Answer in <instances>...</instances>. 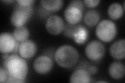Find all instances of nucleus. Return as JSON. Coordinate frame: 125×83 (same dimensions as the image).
Returning <instances> with one entry per match:
<instances>
[{"label": "nucleus", "mask_w": 125, "mask_h": 83, "mask_svg": "<svg viewBox=\"0 0 125 83\" xmlns=\"http://www.w3.org/2000/svg\"><path fill=\"white\" fill-rule=\"evenodd\" d=\"M13 35L17 41L22 42L28 39L29 32L26 27L22 26L16 28L13 31Z\"/></svg>", "instance_id": "obj_18"}, {"label": "nucleus", "mask_w": 125, "mask_h": 83, "mask_svg": "<svg viewBox=\"0 0 125 83\" xmlns=\"http://www.w3.org/2000/svg\"><path fill=\"white\" fill-rule=\"evenodd\" d=\"M18 41L13 35L10 33L4 32L0 35V51L2 54L13 53L16 47Z\"/></svg>", "instance_id": "obj_8"}, {"label": "nucleus", "mask_w": 125, "mask_h": 83, "mask_svg": "<svg viewBox=\"0 0 125 83\" xmlns=\"http://www.w3.org/2000/svg\"><path fill=\"white\" fill-rule=\"evenodd\" d=\"M41 6L49 12H55L60 10L63 6L64 1L62 0H42Z\"/></svg>", "instance_id": "obj_16"}, {"label": "nucleus", "mask_w": 125, "mask_h": 83, "mask_svg": "<svg viewBox=\"0 0 125 83\" xmlns=\"http://www.w3.org/2000/svg\"><path fill=\"white\" fill-rule=\"evenodd\" d=\"M9 75V73L7 70L1 65L0 67V82L1 83H6Z\"/></svg>", "instance_id": "obj_20"}, {"label": "nucleus", "mask_w": 125, "mask_h": 83, "mask_svg": "<svg viewBox=\"0 0 125 83\" xmlns=\"http://www.w3.org/2000/svg\"><path fill=\"white\" fill-rule=\"evenodd\" d=\"M33 12V5L23 7L18 4L16 5L11 15V24L16 28L23 26L32 16Z\"/></svg>", "instance_id": "obj_4"}, {"label": "nucleus", "mask_w": 125, "mask_h": 83, "mask_svg": "<svg viewBox=\"0 0 125 83\" xmlns=\"http://www.w3.org/2000/svg\"><path fill=\"white\" fill-rule=\"evenodd\" d=\"M84 4L89 8L95 7L99 4L100 1L99 0H84Z\"/></svg>", "instance_id": "obj_22"}, {"label": "nucleus", "mask_w": 125, "mask_h": 83, "mask_svg": "<svg viewBox=\"0 0 125 83\" xmlns=\"http://www.w3.org/2000/svg\"><path fill=\"white\" fill-rule=\"evenodd\" d=\"M105 53V47L102 43L97 40L90 42L85 48L87 58L92 61H97L103 58Z\"/></svg>", "instance_id": "obj_5"}, {"label": "nucleus", "mask_w": 125, "mask_h": 83, "mask_svg": "<svg viewBox=\"0 0 125 83\" xmlns=\"http://www.w3.org/2000/svg\"><path fill=\"white\" fill-rule=\"evenodd\" d=\"M111 56L116 60H122L125 57V40L119 39L111 45L109 49Z\"/></svg>", "instance_id": "obj_11"}, {"label": "nucleus", "mask_w": 125, "mask_h": 83, "mask_svg": "<svg viewBox=\"0 0 125 83\" xmlns=\"http://www.w3.org/2000/svg\"><path fill=\"white\" fill-rule=\"evenodd\" d=\"M25 82V81H22V80H17V79H16L13 77H11V76L9 75V77L8 78V80L6 82V83H24Z\"/></svg>", "instance_id": "obj_25"}, {"label": "nucleus", "mask_w": 125, "mask_h": 83, "mask_svg": "<svg viewBox=\"0 0 125 83\" xmlns=\"http://www.w3.org/2000/svg\"><path fill=\"white\" fill-rule=\"evenodd\" d=\"M108 73L110 76L114 80L122 78L125 73V65L120 61L112 62L108 68Z\"/></svg>", "instance_id": "obj_13"}, {"label": "nucleus", "mask_w": 125, "mask_h": 83, "mask_svg": "<svg viewBox=\"0 0 125 83\" xmlns=\"http://www.w3.org/2000/svg\"><path fill=\"white\" fill-rule=\"evenodd\" d=\"M101 19L100 13L96 10L91 9L87 11L84 15L83 21L88 27H93L95 26Z\"/></svg>", "instance_id": "obj_15"}, {"label": "nucleus", "mask_w": 125, "mask_h": 83, "mask_svg": "<svg viewBox=\"0 0 125 83\" xmlns=\"http://www.w3.org/2000/svg\"><path fill=\"white\" fill-rule=\"evenodd\" d=\"M124 9L122 5L119 3H114L109 5L107 9L109 17L112 20L119 19L123 16Z\"/></svg>", "instance_id": "obj_17"}, {"label": "nucleus", "mask_w": 125, "mask_h": 83, "mask_svg": "<svg viewBox=\"0 0 125 83\" xmlns=\"http://www.w3.org/2000/svg\"><path fill=\"white\" fill-rule=\"evenodd\" d=\"M64 17L68 23L76 25L83 18V13L77 8L67 6L64 11Z\"/></svg>", "instance_id": "obj_10"}, {"label": "nucleus", "mask_w": 125, "mask_h": 83, "mask_svg": "<svg viewBox=\"0 0 125 83\" xmlns=\"http://www.w3.org/2000/svg\"><path fill=\"white\" fill-rule=\"evenodd\" d=\"M86 70L88 71L90 75H94L98 72V69L94 65L89 66Z\"/></svg>", "instance_id": "obj_24"}, {"label": "nucleus", "mask_w": 125, "mask_h": 83, "mask_svg": "<svg viewBox=\"0 0 125 83\" xmlns=\"http://www.w3.org/2000/svg\"><path fill=\"white\" fill-rule=\"evenodd\" d=\"M91 75L85 69H78L72 73L69 78L71 83H89L91 82Z\"/></svg>", "instance_id": "obj_12"}, {"label": "nucleus", "mask_w": 125, "mask_h": 83, "mask_svg": "<svg viewBox=\"0 0 125 83\" xmlns=\"http://www.w3.org/2000/svg\"><path fill=\"white\" fill-rule=\"evenodd\" d=\"M64 27L63 19L57 15L50 16L45 22L46 30L50 34L54 35L61 33L64 30Z\"/></svg>", "instance_id": "obj_6"}, {"label": "nucleus", "mask_w": 125, "mask_h": 83, "mask_svg": "<svg viewBox=\"0 0 125 83\" xmlns=\"http://www.w3.org/2000/svg\"><path fill=\"white\" fill-rule=\"evenodd\" d=\"M2 2L7 3H12L15 2V1H14V0H9V1H2Z\"/></svg>", "instance_id": "obj_26"}, {"label": "nucleus", "mask_w": 125, "mask_h": 83, "mask_svg": "<svg viewBox=\"0 0 125 83\" xmlns=\"http://www.w3.org/2000/svg\"><path fill=\"white\" fill-rule=\"evenodd\" d=\"M97 83H107V82H106V81H98V82H97Z\"/></svg>", "instance_id": "obj_27"}, {"label": "nucleus", "mask_w": 125, "mask_h": 83, "mask_svg": "<svg viewBox=\"0 0 125 83\" xmlns=\"http://www.w3.org/2000/svg\"><path fill=\"white\" fill-rule=\"evenodd\" d=\"M115 23L110 20H103L97 25L95 33L100 41L108 43L114 39L117 34Z\"/></svg>", "instance_id": "obj_3"}, {"label": "nucleus", "mask_w": 125, "mask_h": 83, "mask_svg": "<svg viewBox=\"0 0 125 83\" xmlns=\"http://www.w3.org/2000/svg\"><path fill=\"white\" fill-rule=\"evenodd\" d=\"M35 1L33 0H17L16 2L18 4L23 7H28L33 5Z\"/></svg>", "instance_id": "obj_23"}, {"label": "nucleus", "mask_w": 125, "mask_h": 83, "mask_svg": "<svg viewBox=\"0 0 125 83\" xmlns=\"http://www.w3.org/2000/svg\"><path fill=\"white\" fill-rule=\"evenodd\" d=\"M37 47L33 41L27 39L21 42L19 46L18 53L20 56L25 59H30L36 55Z\"/></svg>", "instance_id": "obj_9"}, {"label": "nucleus", "mask_w": 125, "mask_h": 83, "mask_svg": "<svg viewBox=\"0 0 125 83\" xmlns=\"http://www.w3.org/2000/svg\"><path fill=\"white\" fill-rule=\"evenodd\" d=\"M79 55L77 49L70 45H64L57 48L54 54L57 64L62 68L70 69L78 62Z\"/></svg>", "instance_id": "obj_1"}, {"label": "nucleus", "mask_w": 125, "mask_h": 83, "mask_svg": "<svg viewBox=\"0 0 125 83\" xmlns=\"http://www.w3.org/2000/svg\"><path fill=\"white\" fill-rule=\"evenodd\" d=\"M83 4V2L82 1H72L70 2L67 6L68 7H74L79 9L83 13L84 10V6Z\"/></svg>", "instance_id": "obj_21"}, {"label": "nucleus", "mask_w": 125, "mask_h": 83, "mask_svg": "<svg viewBox=\"0 0 125 83\" xmlns=\"http://www.w3.org/2000/svg\"><path fill=\"white\" fill-rule=\"evenodd\" d=\"M53 62L51 58L47 55L39 56L34 60L33 67L34 71L40 74H46L52 69Z\"/></svg>", "instance_id": "obj_7"}, {"label": "nucleus", "mask_w": 125, "mask_h": 83, "mask_svg": "<svg viewBox=\"0 0 125 83\" xmlns=\"http://www.w3.org/2000/svg\"><path fill=\"white\" fill-rule=\"evenodd\" d=\"M4 68L11 77L25 81L28 73V66L26 61L16 54L10 55Z\"/></svg>", "instance_id": "obj_2"}, {"label": "nucleus", "mask_w": 125, "mask_h": 83, "mask_svg": "<svg viewBox=\"0 0 125 83\" xmlns=\"http://www.w3.org/2000/svg\"><path fill=\"white\" fill-rule=\"evenodd\" d=\"M88 30L82 25L76 26L75 33L73 37L74 42L79 45L84 44L88 39Z\"/></svg>", "instance_id": "obj_14"}, {"label": "nucleus", "mask_w": 125, "mask_h": 83, "mask_svg": "<svg viewBox=\"0 0 125 83\" xmlns=\"http://www.w3.org/2000/svg\"><path fill=\"white\" fill-rule=\"evenodd\" d=\"M76 25L70 24V23H66L65 25L64 29L62 32L64 36L68 38L73 39L74 33H75L76 29Z\"/></svg>", "instance_id": "obj_19"}]
</instances>
